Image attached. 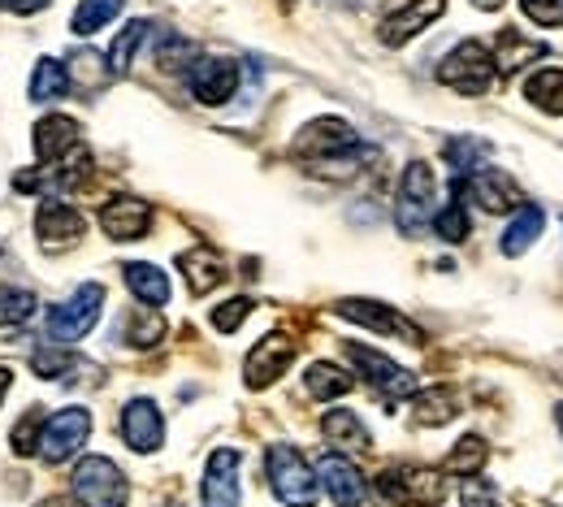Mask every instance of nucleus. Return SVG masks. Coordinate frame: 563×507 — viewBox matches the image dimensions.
I'll return each mask as SVG.
<instances>
[{"mask_svg":"<svg viewBox=\"0 0 563 507\" xmlns=\"http://www.w3.org/2000/svg\"><path fill=\"white\" fill-rule=\"evenodd\" d=\"M265 469H269V491L286 507H317V469L303 460L299 447L274 442L265 451Z\"/></svg>","mask_w":563,"mask_h":507,"instance_id":"1","label":"nucleus"},{"mask_svg":"<svg viewBox=\"0 0 563 507\" xmlns=\"http://www.w3.org/2000/svg\"><path fill=\"white\" fill-rule=\"evenodd\" d=\"M438 213V178L429 161H408L404 178H399V196H395V221L404 234H424V225H433Z\"/></svg>","mask_w":563,"mask_h":507,"instance_id":"2","label":"nucleus"},{"mask_svg":"<svg viewBox=\"0 0 563 507\" xmlns=\"http://www.w3.org/2000/svg\"><path fill=\"white\" fill-rule=\"evenodd\" d=\"M100 312H104V287H100V283H87V287L74 290L66 304L48 308L44 334H48V343H62V348H70V343L87 339V334L96 330Z\"/></svg>","mask_w":563,"mask_h":507,"instance_id":"3","label":"nucleus"},{"mask_svg":"<svg viewBox=\"0 0 563 507\" xmlns=\"http://www.w3.org/2000/svg\"><path fill=\"white\" fill-rule=\"evenodd\" d=\"M438 82L460 91V96H486L494 82V53L482 40H464L446 53V62L438 66Z\"/></svg>","mask_w":563,"mask_h":507,"instance_id":"4","label":"nucleus"},{"mask_svg":"<svg viewBox=\"0 0 563 507\" xmlns=\"http://www.w3.org/2000/svg\"><path fill=\"white\" fill-rule=\"evenodd\" d=\"M70 491L78 507H126V477H122V469L109 455L78 460Z\"/></svg>","mask_w":563,"mask_h":507,"instance_id":"5","label":"nucleus"},{"mask_svg":"<svg viewBox=\"0 0 563 507\" xmlns=\"http://www.w3.org/2000/svg\"><path fill=\"white\" fill-rule=\"evenodd\" d=\"M343 356L360 368V377L382 395V399H412L417 395V373L412 368H404V364H395L390 356H382V352H373V348H364V343H343Z\"/></svg>","mask_w":563,"mask_h":507,"instance_id":"6","label":"nucleus"},{"mask_svg":"<svg viewBox=\"0 0 563 507\" xmlns=\"http://www.w3.org/2000/svg\"><path fill=\"white\" fill-rule=\"evenodd\" d=\"M352 147H360V135H355L343 118H317V122H308V126L295 135L290 152H295L308 169H317V165H325V161H334V156H343V152H352Z\"/></svg>","mask_w":563,"mask_h":507,"instance_id":"7","label":"nucleus"},{"mask_svg":"<svg viewBox=\"0 0 563 507\" xmlns=\"http://www.w3.org/2000/svg\"><path fill=\"white\" fill-rule=\"evenodd\" d=\"M91 434V412L87 408H62V412H48L44 421V434H40V460L44 464H66L74 451H82V442Z\"/></svg>","mask_w":563,"mask_h":507,"instance_id":"8","label":"nucleus"},{"mask_svg":"<svg viewBox=\"0 0 563 507\" xmlns=\"http://www.w3.org/2000/svg\"><path fill=\"white\" fill-rule=\"evenodd\" d=\"M455 191L468 196L482 213H516V209L525 205L516 178L503 174V169H494V165H482V169L468 174V178H455Z\"/></svg>","mask_w":563,"mask_h":507,"instance_id":"9","label":"nucleus"},{"mask_svg":"<svg viewBox=\"0 0 563 507\" xmlns=\"http://www.w3.org/2000/svg\"><path fill=\"white\" fill-rule=\"evenodd\" d=\"M334 312L355 321V326H364V330H373V334L404 339V343H421V326L408 321L399 308H390V304H382V299H339Z\"/></svg>","mask_w":563,"mask_h":507,"instance_id":"10","label":"nucleus"},{"mask_svg":"<svg viewBox=\"0 0 563 507\" xmlns=\"http://www.w3.org/2000/svg\"><path fill=\"white\" fill-rule=\"evenodd\" d=\"M239 62L234 57H196L191 62V70H187V87H191V96L200 100V104H225L234 91H239Z\"/></svg>","mask_w":563,"mask_h":507,"instance_id":"11","label":"nucleus"},{"mask_svg":"<svg viewBox=\"0 0 563 507\" xmlns=\"http://www.w3.org/2000/svg\"><path fill=\"white\" fill-rule=\"evenodd\" d=\"M295 352H299V343H295L290 334H282V330L265 334V339H261V343L247 352V364H243V382H247L252 390H265V386H274L282 373L290 368Z\"/></svg>","mask_w":563,"mask_h":507,"instance_id":"12","label":"nucleus"},{"mask_svg":"<svg viewBox=\"0 0 563 507\" xmlns=\"http://www.w3.org/2000/svg\"><path fill=\"white\" fill-rule=\"evenodd\" d=\"M35 234H40V247L44 252H66L74 243H82L87 218L78 209H70L66 200H44L40 213H35Z\"/></svg>","mask_w":563,"mask_h":507,"instance_id":"13","label":"nucleus"},{"mask_svg":"<svg viewBox=\"0 0 563 507\" xmlns=\"http://www.w3.org/2000/svg\"><path fill=\"white\" fill-rule=\"evenodd\" d=\"M200 499L205 507H239V451L234 447H217L205 464V482H200Z\"/></svg>","mask_w":563,"mask_h":507,"instance_id":"14","label":"nucleus"},{"mask_svg":"<svg viewBox=\"0 0 563 507\" xmlns=\"http://www.w3.org/2000/svg\"><path fill=\"white\" fill-rule=\"evenodd\" d=\"M118 430H122L126 447H131L135 455H152V451L165 442V417H161V408H156L152 399H131V404L122 408Z\"/></svg>","mask_w":563,"mask_h":507,"instance_id":"15","label":"nucleus"},{"mask_svg":"<svg viewBox=\"0 0 563 507\" xmlns=\"http://www.w3.org/2000/svg\"><path fill=\"white\" fill-rule=\"evenodd\" d=\"M317 486L334 499V507H360L364 504V477H360V469H355L347 455H339V451H330V455H321V464H317Z\"/></svg>","mask_w":563,"mask_h":507,"instance_id":"16","label":"nucleus"},{"mask_svg":"<svg viewBox=\"0 0 563 507\" xmlns=\"http://www.w3.org/2000/svg\"><path fill=\"white\" fill-rule=\"evenodd\" d=\"M78 147H82V131H78L74 118L48 113V118L35 122V156H40V165H62Z\"/></svg>","mask_w":563,"mask_h":507,"instance_id":"17","label":"nucleus"},{"mask_svg":"<svg viewBox=\"0 0 563 507\" xmlns=\"http://www.w3.org/2000/svg\"><path fill=\"white\" fill-rule=\"evenodd\" d=\"M442 9H446V0H412V4H404L399 13H390L386 22H382V44L386 48H404L408 40H417L429 22H438L442 18Z\"/></svg>","mask_w":563,"mask_h":507,"instance_id":"18","label":"nucleus"},{"mask_svg":"<svg viewBox=\"0 0 563 507\" xmlns=\"http://www.w3.org/2000/svg\"><path fill=\"white\" fill-rule=\"evenodd\" d=\"M100 225H104L109 239H143L147 225H152V205L140 196H113L100 209Z\"/></svg>","mask_w":563,"mask_h":507,"instance_id":"19","label":"nucleus"},{"mask_svg":"<svg viewBox=\"0 0 563 507\" xmlns=\"http://www.w3.org/2000/svg\"><path fill=\"white\" fill-rule=\"evenodd\" d=\"M122 278H126V287H131V295L140 299L143 308H165L169 295H174L169 274L156 269V265H147V261H126L122 265Z\"/></svg>","mask_w":563,"mask_h":507,"instance_id":"20","label":"nucleus"},{"mask_svg":"<svg viewBox=\"0 0 563 507\" xmlns=\"http://www.w3.org/2000/svg\"><path fill=\"white\" fill-rule=\"evenodd\" d=\"M178 269H183V278H187V287L191 295H209L225 283V261L212 252V247H191V252H183V261H178Z\"/></svg>","mask_w":563,"mask_h":507,"instance_id":"21","label":"nucleus"},{"mask_svg":"<svg viewBox=\"0 0 563 507\" xmlns=\"http://www.w3.org/2000/svg\"><path fill=\"white\" fill-rule=\"evenodd\" d=\"M542 225H547V213L538 209V205H520L516 209V218L507 221V230H503V239H498V247H503V256H525L533 243H538V234H542Z\"/></svg>","mask_w":563,"mask_h":507,"instance_id":"22","label":"nucleus"},{"mask_svg":"<svg viewBox=\"0 0 563 507\" xmlns=\"http://www.w3.org/2000/svg\"><path fill=\"white\" fill-rule=\"evenodd\" d=\"M538 57H547V44H538V40H525L520 31H503V35H498V48H494V74L511 78L516 70L533 66Z\"/></svg>","mask_w":563,"mask_h":507,"instance_id":"23","label":"nucleus"},{"mask_svg":"<svg viewBox=\"0 0 563 507\" xmlns=\"http://www.w3.org/2000/svg\"><path fill=\"white\" fill-rule=\"evenodd\" d=\"M455 417H460V395H455V390L433 386V390L412 395V426L438 430V426H446V421H455Z\"/></svg>","mask_w":563,"mask_h":507,"instance_id":"24","label":"nucleus"},{"mask_svg":"<svg viewBox=\"0 0 563 507\" xmlns=\"http://www.w3.org/2000/svg\"><path fill=\"white\" fill-rule=\"evenodd\" d=\"M352 386H355L352 373L339 368V364H330V361H312L308 368H303V390H308V399H317V404L343 399Z\"/></svg>","mask_w":563,"mask_h":507,"instance_id":"25","label":"nucleus"},{"mask_svg":"<svg viewBox=\"0 0 563 507\" xmlns=\"http://www.w3.org/2000/svg\"><path fill=\"white\" fill-rule=\"evenodd\" d=\"M525 100L551 118H563V70L560 66H542V70L529 74L525 82Z\"/></svg>","mask_w":563,"mask_h":507,"instance_id":"26","label":"nucleus"},{"mask_svg":"<svg viewBox=\"0 0 563 507\" xmlns=\"http://www.w3.org/2000/svg\"><path fill=\"white\" fill-rule=\"evenodd\" d=\"M321 430H325V438H330L334 447H343V451H368V430H364V421L355 417L352 408H334V412H325Z\"/></svg>","mask_w":563,"mask_h":507,"instance_id":"27","label":"nucleus"},{"mask_svg":"<svg viewBox=\"0 0 563 507\" xmlns=\"http://www.w3.org/2000/svg\"><path fill=\"white\" fill-rule=\"evenodd\" d=\"M486 455H490V447H486V438L482 434H464L455 447H451V455L442 460V473H460V477H477L482 473V464H486Z\"/></svg>","mask_w":563,"mask_h":507,"instance_id":"28","label":"nucleus"},{"mask_svg":"<svg viewBox=\"0 0 563 507\" xmlns=\"http://www.w3.org/2000/svg\"><path fill=\"white\" fill-rule=\"evenodd\" d=\"M70 91V66H62L57 57H40V66L31 74V100H62Z\"/></svg>","mask_w":563,"mask_h":507,"instance_id":"29","label":"nucleus"},{"mask_svg":"<svg viewBox=\"0 0 563 507\" xmlns=\"http://www.w3.org/2000/svg\"><path fill=\"white\" fill-rule=\"evenodd\" d=\"M442 156H446V165L455 169V178H468V174H477L482 161L490 156V144L477 140V135H460V140H451V144L442 147Z\"/></svg>","mask_w":563,"mask_h":507,"instance_id":"30","label":"nucleus"},{"mask_svg":"<svg viewBox=\"0 0 563 507\" xmlns=\"http://www.w3.org/2000/svg\"><path fill=\"white\" fill-rule=\"evenodd\" d=\"M433 230H438V239H446V243H464V239L473 234V218H468V205H464L460 191L446 200V209L433 213Z\"/></svg>","mask_w":563,"mask_h":507,"instance_id":"31","label":"nucleus"},{"mask_svg":"<svg viewBox=\"0 0 563 507\" xmlns=\"http://www.w3.org/2000/svg\"><path fill=\"white\" fill-rule=\"evenodd\" d=\"M122 4L126 0H78V9H74V35H96V31H104L118 13H122Z\"/></svg>","mask_w":563,"mask_h":507,"instance_id":"32","label":"nucleus"},{"mask_svg":"<svg viewBox=\"0 0 563 507\" xmlns=\"http://www.w3.org/2000/svg\"><path fill=\"white\" fill-rule=\"evenodd\" d=\"M118 330H126V343L131 348H156L161 339H165V321H161V312L156 308H135Z\"/></svg>","mask_w":563,"mask_h":507,"instance_id":"33","label":"nucleus"},{"mask_svg":"<svg viewBox=\"0 0 563 507\" xmlns=\"http://www.w3.org/2000/svg\"><path fill=\"white\" fill-rule=\"evenodd\" d=\"M152 35V22L147 18H135V22H126V31L113 40V53H109V70L126 74L135 66V53H140V44Z\"/></svg>","mask_w":563,"mask_h":507,"instance_id":"34","label":"nucleus"},{"mask_svg":"<svg viewBox=\"0 0 563 507\" xmlns=\"http://www.w3.org/2000/svg\"><path fill=\"white\" fill-rule=\"evenodd\" d=\"M44 421H48V408H40V404L22 412V421L13 426V451H18V455H35V451H40Z\"/></svg>","mask_w":563,"mask_h":507,"instance_id":"35","label":"nucleus"},{"mask_svg":"<svg viewBox=\"0 0 563 507\" xmlns=\"http://www.w3.org/2000/svg\"><path fill=\"white\" fill-rule=\"evenodd\" d=\"M31 312H35V295L31 290L0 283V326H22Z\"/></svg>","mask_w":563,"mask_h":507,"instance_id":"36","label":"nucleus"},{"mask_svg":"<svg viewBox=\"0 0 563 507\" xmlns=\"http://www.w3.org/2000/svg\"><path fill=\"white\" fill-rule=\"evenodd\" d=\"M31 368H35L40 377H66L70 368H78V356H74V352H66L62 343H44V348H35Z\"/></svg>","mask_w":563,"mask_h":507,"instance_id":"37","label":"nucleus"},{"mask_svg":"<svg viewBox=\"0 0 563 507\" xmlns=\"http://www.w3.org/2000/svg\"><path fill=\"white\" fill-rule=\"evenodd\" d=\"M252 308H256V304H252L247 295H234V299L217 304V308H212V330H221V334H234V330H239V326L252 317Z\"/></svg>","mask_w":563,"mask_h":507,"instance_id":"38","label":"nucleus"},{"mask_svg":"<svg viewBox=\"0 0 563 507\" xmlns=\"http://www.w3.org/2000/svg\"><path fill=\"white\" fill-rule=\"evenodd\" d=\"M460 504L464 507H503V499H498V491H494L486 477H464V486H460Z\"/></svg>","mask_w":563,"mask_h":507,"instance_id":"39","label":"nucleus"},{"mask_svg":"<svg viewBox=\"0 0 563 507\" xmlns=\"http://www.w3.org/2000/svg\"><path fill=\"white\" fill-rule=\"evenodd\" d=\"M520 9H525V18L529 22H538V26H563V0H520Z\"/></svg>","mask_w":563,"mask_h":507,"instance_id":"40","label":"nucleus"},{"mask_svg":"<svg viewBox=\"0 0 563 507\" xmlns=\"http://www.w3.org/2000/svg\"><path fill=\"white\" fill-rule=\"evenodd\" d=\"M507 0H473V9H482V13H494V9H503Z\"/></svg>","mask_w":563,"mask_h":507,"instance_id":"41","label":"nucleus"},{"mask_svg":"<svg viewBox=\"0 0 563 507\" xmlns=\"http://www.w3.org/2000/svg\"><path fill=\"white\" fill-rule=\"evenodd\" d=\"M9 386H13V373L0 364V404H4V390H9Z\"/></svg>","mask_w":563,"mask_h":507,"instance_id":"42","label":"nucleus"},{"mask_svg":"<svg viewBox=\"0 0 563 507\" xmlns=\"http://www.w3.org/2000/svg\"><path fill=\"white\" fill-rule=\"evenodd\" d=\"M35 507H74V504L66 499V495H53V499H40Z\"/></svg>","mask_w":563,"mask_h":507,"instance_id":"43","label":"nucleus"},{"mask_svg":"<svg viewBox=\"0 0 563 507\" xmlns=\"http://www.w3.org/2000/svg\"><path fill=\"white\" fill-rule=\"evenodd\" d=\"M555 421H560V434H563V404L555 408Z\"/></svg>","mask_w":563,"mask_h":507,"instance_id":"44","label":"nucleus"},{"mask_svg":"<svg viewBox=\"0 0 563 507\" xmlns=\"http://www.w3.org/2000/svg\"><path fill=\"white\" fill-rule=\"evenodd\" d=\"M347 4H355V0H347Z\"/></svg>","mask_w":563,"mask_h":507,"instance_id":"45","label":"nucleus"}]
</instances>
